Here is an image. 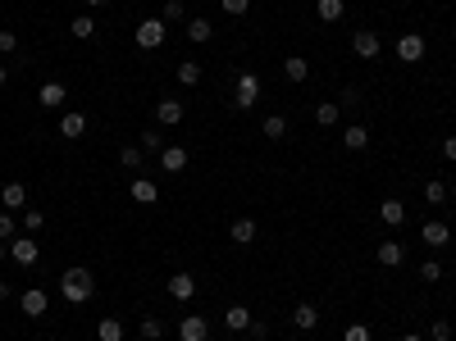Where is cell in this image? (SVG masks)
<instances>
[{
	"instance_id": "obj_43",
	"label": "cell",
	"mask_w": 456,
	"mask_h": 341,
	"mask_svg": "<svg viewBox=\"0 0 456 341\" xmlns=\"http://www.w3.org/2000/svg\"><path fill=\"white\" fill-rule=\"evenodd\" d=\"M443 155H448V160L456 164V136H448V141H443Z\"/></svg>"
},
{
	"instance_id": "obj_3",
	"label": "cell",
	"mask_w": 456,
	"mask_h": 341,
	"mask_svg": "<svg viewBox=\"0 0 456 341\" xmlns=\"http://www.w3.org/2000/svg\"><path fill=\"white\" fill-rule=\"evenodd\" d=\"M9 259H14L18 269H32L37 259H42V246H37L32 237H14L9 241Z\"/></svg>"
},
{
	"instance_id": "obj_16",
	"label": "cell",
	"mask_w": 456,
	"mask_h": 341,
	"mask_svg": "<svg viewBox=\"0 0 456 341\" xmlns=\"http://www.w3.org/2000/svg\"><path fill=\"white\" fill-rule=\"evenodd\" d=\"M315 14H319V23H338L347 14V0H315Z\"/></svg>"
},
{
	"instance_id": "obj_26",
	"label": "cell",
	"mask_w": 456,
	"mask_h": 341,
	"mask_svg": "<svg viewBox=\"0 0 456 341\" xmlns=\"http://www.w3.org/2000/svg\"><path fill=\"white\" fill-rule=\"evenodd\" d=\"M343 146H347V150H365V146H370V132H365L361 123H352V128L343 132Z\"/></svg>"
},
{
	"instance_id": "obj_44",
	"label": "cell",
	"mask_w": 456,
	"mask_h": 341,
	"mask_svg": "<svg viewBox=\"0 0 456 341\" xmlns=\"http://www.w3.org/2000/svg\"><path fill=\"white\" fill-rule=\"evenodd\" d=\"M5 300H9V282H0V305H5Z\"/></svg>"
},
{
	"instance_id": "obj_14",
	"label": "cell",
	"mask_w": 456,
	"mask_h": 341,
	"mask_svg": "<svg viewBox=\"0 0 456 341\" xmlns=\"http://www.w3.org/2000/svg\"><path fill=\"white\" fill-rule=\"evenodd\" d=\"M128 196L137 200V205H155L160 200V187H155L151 178H133V187H128Z\"/></svg>"
},
{
	"instance_id": "obj_21",
	"label": "cell",
	"mask_w": 456,
	"mask_h": 341,
	"mask_svg": "<svg viewBox=\"0 0 456 341\" xmlns=\"http://www.w3.org/2000/svg\"><path fill=\"white\" fill-rule=\"evenodd\" d=\"M123 333H128L123 319H101V323H96V337L101 341H123Z\"/></svg>"
},
{
	"instance_id": "obj_42",
	"label": "cell",
	"mask_w": 456,
	"mask_h": 341,
	"mask_svg": "<svg viewBox=\"0 0 456 341\" xmlns=\"http://www.w3.org/2000/svg\"><path fill=\"white\" fill-rule=\"evenodd\" d=\"M142 150H160V136H155V132H142Z\"/></svg>"
},
{
	"instance_id": "obj_1",
	"label": "cell",
	"mask_w": 456,
	"mask_h": 341,
	"mask_svg": "<svg viewBox=\"0 0 456 341\" xmlns=\"http://www.w3.org/2000/svg\"><path fill=\"white\" fill-rule=\"evenodd\" d=\"M60 296L73 300V305H82V300L96 296V278H92L87 269H64V278H60Z\"/></svg>"
},
{
	"instance_id": "obj_46",
	"label": "cell",
	"mask_w": 456,
	"mask_h": 341,
	"mask_svg": "<svg viewBox=\"0 0 456 341\" xmlns=\"http://www.w3.org/2000/svg\"><path fill=\"white\" fill-rule=\"evenodd\" d=\"M5 77H9V68H5V64H0V86H5Z\"/></svg>"
},
{
	"instance_id": "obj_24",
	"label": "cell",
	"mask_w": 456,
	"mask_h": 341,
	"mask_svg": "<svg viewBox=\"0 0 456 341\" xmlns=\"http://www.w3.org/2000/svg\"><path fill=\"white\" fill-rule=\"evenodd\" d=\"M260 132H265L269 141H283V136H288V119H283V114H269V119L260 123Z\"/></svg>"
},
{
	"instance_id": "obj_19",
	"label": "cell",
	"mask_w": 456,
	"mask_h": 341,
	"mask_svg": "<svg viewBox=\"0 0 456 341\" xmlns=\"http://www.w3.org/2000/svg\"><path fill=\"white\" fill-rule=\"evenodd\" d=\"M224 323H228V333H247V328H251V309L247 305H228Z\"/></svg>"
},
{
	"instance_id": "obj_31",
	"label": "cell",
	"mask_w": 456,
	"mask_h": 341,
	"mask_svg": "<svg viewBox=\"0 0 456 341\" xmlns=\"http://www.w3.org/2000/svg\"><path fill=\"white\" fill-rule=\"evenodd\" d=\"M137 333L147 337V341H160V337H164V323H160V319L151 314V319H142V328H137Z\"/></svg>"
},
{
	"instance_id": "obj_34",
	"label": "cell",
	"mask_w": 456,
	"mask_h": 341,
	"mask_svg": "<svg viewBox=\"0 0 456 341\" xmlns=\"http://www.w3.org/2000/svg\"><path fill=\"white\" fill-rule=\"evenodd\" d=\"M429 341H452V323L448 319H433L429 323Z\"/></svg>"
},
{
	"instance_id": "obj_41",
	"label": "cell",
	"mask_w": 456,
	"mask_h": 341,
	"mask_svg": "<svg viewBox=\"0 0 456 341\" xmlns=\"http://www.w3.org/2000/svg\"><path fill=\"white\" fill-rule=\"evenodd\" d=\"M164 18H169V23H178V18H183V0H169V5H164Z\"/></svg>"
},
{
	"instance_id": "obj_49",
	"label": "cell",
	"mask_w": 456,
	"mask_h": 341,
	"mask_svg": "<svg viewBox=\"0 0 456 341\" xmlns=\"http://www.w3.org/2000/svg\"><path fill=\"white\" fill-rule=\"evenodd\" d=\"M238 341H256V337H238Z\"/></svg>"
},
{
	"instance_id": "obj_40",
	"label": "cell",
	"mask_w": 456,
	"mask_h": 341,
	"mask_svg": "<svg viewBox=\"0 0 456 341\" xmlns=\"http://www.w3.org/2000/svg\"><path fill=\"white\" fill-rule=\"evenodd\" d=\"M0 241H14V214H0Z\"/></svg>"
},
{
	"instance_id": "obj_8",
	"label": "cell",
	"mask_w": 456,
	"mask_h": 341,
	"mask_svg": "<svg viewBox=\"0 0 456 341\" xmlns=\"http://www.w3.org/2000/svg\"><path fill=\"white\" fill-rule=\"evenodd\" d=\"M18 309H23L27 319H42L46 314V291L42 287H27L23 296H18Z\"/></svg>"
},
{
	"instance_id": "obj_39",
	"label": "cell",
	"mask_w": 456,
	"mask_h": 341,
	"mask_svg": "<svg viewBox=\"0 0 456 341\" xmlns=\"http://www.w3.org/2000/svg\"><path fill=\"white\" fill-rule=\"evenodd\" d=\"M343 341H370V328H365V323H352L343 333Z\"/></svg>"
},
{
	"instance_id": "obj_5",
	"label": "cell",
	"mask_w": 456,
	"mask_h": 341,
	"mask_svg": "<svg viewBox=\"0 0 456 341\" xmlns=\"http://www.w3.org/2000/svg\"><path fill=\"white\" fill-rule=\"evenodd\" d=\"M397 60H402V64H420L424 60V37L406 32L402 41H397Z\"/></svg>"
},
{
	"instance_id": "obj_22",
	"label": "cell",
	"mask_w": 456,
	"mask_h": 341,
	"mask_svg": "<svg viewBox=\"0 0 456 341\" xmlns=\"http://www.w3.org/2000/svg\"><path fill=\"white\" fill-rule=\"evenodd\" d=\"M292 323L302 328V333H310V328H319V309L315 305H297L292 309Z\"/></svg>"
},
{
	"instance_id": "obj_47",
	"label": "cell",
	"mask_w": 456,
	"mask_h": 341,
	"mask_svg": "<svg viewBox=\"0 0 456 341\" xmlns=\"http://www.w3.org/2000/svg\"><path fill=\"white\" fill-rule=\"evenodd\" d=\"M5 255H9V246H0V259H5Z\"/></svg>"
},
{
	"instance_id": "obj_38",
	"label": "cell",
	"mask_w": 456,
	"mask_h": 341,
	"mask_svg": "<svg viewBox=\"0 0 456 341\" xmlns=\"http://www.w3.org/2000/svg\"><path fill=\"white\" fill-rule=\"evenodd\" d=\"M219 5H224V14H233V18H242L251 9V0H219Z\"/></svg>"
},
{
	"instance_id": "obj_36",
	"label": "cell",
	"mask_w": 456,
	"mask_h": 341,
	"mask_svg": "<svg viewBox=\"0 0 456 341\" xmlns=\"http://www.w3.org/2000/svg\"><path fill=\"white\" fill-rule=\"evenodd\" d=\"M420 278L424 282H438L443 278V264H438V259H424V264H420Z\"/></svg>"
},
{
	"instance_id": "obj_4",
	"label": "cell",
	"mask_w": 456,
	"mask_h": 341,
	"mask_svg": "<svg viewBox=\"0 0 456 341\" xmlns=\"http://www.w3.org/2000/svg\"><path fill=\"white\" fill-rule=\"evenodd\" d=\"M256 101H260V77L256 73H242L238 77V91H233V105H238V110H251Z\"/></svg>"
},
{
	"instance_id": "obj_12",
	"label": "cell",
	"mask_w": 456,
	"mask_h": 341,
	"mask_svg": "<svg viewBox=\"0 0 456 341\" xmlns=\"http://www.w3.org/2000/svg\"><path fill=\"white\" fill-rule=\"evenodd\" d=\"M160 169L164 173H183L187 169V150H183V146H164L160 150Z\"/></svg>"
},
{
	"instance_id": "obj_15",
	"label": "cell",
	"mask_w": 456,
	"mask_h": 341,
	"mask_svg": "<svg viewBox=\"0 0 456 341\" xmlns=\"http://www.w3.org/2000/svg\"><path fill=\"white\" fill-rule=\"evenodd\" d=\"M0 200H5L9 214L23 210V205H27V187H23V182H5V187H0Z\"/></svg>"
},
{
	"instance_id": "obj_23",
	"label": "cell",
	"mask_w": 456,
	"mask_h": 341,
	"mask_svg": "<svg viewBox=\"0 0 456 341\" xmlns=\"http://www.w3.org/2000/svg\"><path fill=\"white\" fill-rule=\"evenodd\" d=\"M87 132V114H64V119H60V136H82Z\"/></svg>"
},
{
	"instance_id": "obj_9",
	"label": "cell",
	"mask_w": 456,
	"mask_h": 341,
	"mask_svg": "<svg viewBox=\"0 0 456 341\" xmlns=\"http://www.w3.org/2000/svg\"><path fill=\"white\" fill-rule=\"evenodd\" d=\"M155 123H160V128H173V123H183V105L169 101V96H164V101H155Z\"/></svg>"
},
{
	"instance_id": "obj_11",
	"label": "cell",
	"mask_w": 456,
	"mask_h": 341,
	"mask_svg": "<svg viewBox=\"0 0 456 341\" xmlns=\"http://www.w3.org/2000/svg\"><path fill=\"white\" fill-rule=\"evenodd\" d=\"M420 237H424V246H448V241H452V228H448V223H438V219H429L420 228Z\"/></svg>"
},
{
	"instance_id": "obj_45",
	"label": "cell",
	"mask_w": 456,
	"mask_h": 341,
	"mask_svg": "<svg viewBox=\"0 0 456 341\" xmlns=\"http://www.w3.org/2000/svg\"><path fill=\"white\" fill-rule=\"evenodd\" d=\"M402 341H429V337H420V333H406Z\"/></svg>"
},
{
	"instance_id": "obj_13",
	"label": "cell",
	"mask_w": 456,
	"mask_h": 341,
	"mask_svg": "<svg viewBox=\"0 0 456 341\" xmlns=\"http://www.w3.org/2000/svg\"><path fill=\"white\" fill-rule=\"evenodd\" d=\"M169 296L173 300H192L197 296V278H192V273H173L169 278Z\"/></svg>"
},
{
	"instance_id": "obj_10",
	"label": "cell",
	"mask_w": 456,
	"mask_h": 341,
	"mask_svg": "<svg viewBox=\"0 0 456 341\" xmlns=\"http://www.w3.org/2000/svg\"><path fill=\"white\" fill-rule=\"evenodd\" d=\"M374 259H379L383 269H397L406 259V250H402V241H379V246H374Z\"/></svg>"
},
{
	"instance_id": "obj_37",
	"label": "cell",
	"mask_w": 456,
	"mask_h": 341,
	"mask_svg": "<svg viewBox=\"0 0 456 341\" xmlns=\"http://www.w3.org/2000/svg\"><path fill=\"white\" fill-rule=\"evenodd\" d=\"M14 51H18V37L9 27H0V55H14Z\"/></svg>"
},
{
	"instance_id": "obj_35",
	"label": "cell",
	"mask_w": 456,
	"mask_h": 341,
	"mask_svg": "<svg viewBox=\"0 0 456 341\" xmlns=\"http://www.w3.org/2000/svg\"><path fill=\"white\" fill-rule=\"evenodd\" d=\"M23 228H27V232H42V228H46V214H42V210H27V214H23Z\"/></svg>"
},
{
	"instance_id": "obj_30",
	"label": "cell",
	"mask_w": 456,
	"mask_h": 341,
	"mask_svg": "<svg viewBox=\"0 0 456 341\" xmlns=\"http://www.w3.org/2000/svg\"><path fill=\"white\" fill-rule=\"evenodd\" d=\"M178 82H183V86H197V82H201V64H197V60L178 64Z\"/></svg>"
},
{
	"instance_id": "obj_27",
	"label": "cell",
	"mask_w": 456,
	"mask_h": 341,
	"mask_svg": "<svg viewBox=\"0 0 456 341\" xmlns=\"http://www.w3.org/2000/svg\"><path fill=\"white\" fill-rule=\"evenodd\" d=\"M379 219L397 228V223H406V205H402V200H383V205H379Z\"/></svg>"
},
{
	"instance_id": "obj_48",
	"label": "cell",
	"mask_w": 456,
	"mask_h": 341,
	"mask_svg": "<svg viewBox=\"0 0 456 341\" xmlns=\"http://www.w3.org/2000/svg\"><path fill=\"white\" fill-rule=\"evenodd\" d=\"M87 5H105V0H87Z\"/></svg>"
},
{
	"instance_id": "obj_50",
	"label": "cell",
	"mask_w": 456,
	"mask_h": 341,
	"mask_svg": "<svg viewBox=\"0 0 456 341\" xmlns=\"http://www.w3.org/2000/svg\"><path fill=\"white\" fill-rule=\"evenodd\" d=\"M452 341H456V337H452Z\"/></svg>"
},
{
	"instance_id": "obj_25",
	"label": "cell",
	"mask_w": 456,
	"mask_h": 341,
	"mask_svg": "<svg viewBox=\"0 0 456 341\" xmlns=\"http://www.w3.org/2000/svg\"><path fill=\"white\" fill-rule=\"evenodd\" d=\"M69 32L78 37V41H92V37H96V18L92 14H78L73 23H69Z\"/></svg>"
},
{
	"instance_id": "obj_28",
	"label": "cell",
	"mask_w": 456,
	"mask_h": 341,
	"mask_svg": "<svg viewBox=\"0 0 456 341\" xmlns=\"http://www.w3.org/2000/svg\"><path fill=\"white\" fill-rule=\"evenodd\" d=\"M338 110H343L338 101H319V110H315V123H319V128H333V123H338Z\"/></svg>"
},
{
	"instance_id": "obj_29",
	"label": "cell",
	"mask_w": 456,
	"mask_h": 341,
	"mask_svg": "<svg viewBox=\"0 0 456 341\" xmlns=\"http://www.w3.org/2000/svg\"><path fill=\"white\" fill-rule=\"evenodd\" d=\"M187 37H192V41H210V37H215L210 18H187Z\"/></svg>"
},
{
	"instance_id": "obj_18",
	"label": "cell",
	"mask_w": 456,
	"mask_h": 341,
	"mask_svg": "<svg viewBox=\"0 0 456 341\" xmlns=\"http://www.w3.org/2000/svg\"><path fill=\"white\" fill-rule=\"evenodd\" d=\"M64 96H69V91H64V82H46L42 91H37V101H42L46 110H60V105H64Z\"/></svg>"
},
{
	"instance_id": "obj_32",
	"label": "cell",
	"mask_w": 456,
	"mask_h": 341,
	"mask_svg": "<svg viewBox=\"0 0 456 341\" xmlns=\"http://www.w3.org/2000/svg\"><path fill=\"white\" fill-rule=\"evenodd\" d=\"M119 164H123V169H142V146H123Z\"/></svg>"
},
{
	"instance_id": "obj_2",
	"label": "cell",
	"mask_w": 456,
	"mask_h": 341,
	"mask_svg": "<svg viewBox=\"0 0 456 341\" xmlns=\"http://www.w3.org/2000/svg\"><path fill=\"white\" fill-rule=\"evenodd\" d=\"M164 32H169V27H164V18H142L133 37H137L142 51H160V46H164Z\"/></svg>"
},
{
	"instance_id": "obj_17",
	"label": "cell",
	"mask_w": 456,
	"mask_h": 341,
	"mask_svg": "<svg viewBox=\"0 0 456 341\" xmlns=\"http://www.w3.org/2000/svg\"><path fill=\"white\" fill-rule=\"evenodd\" d=\"M228 237L238 241V246H251V241H256V223H251V219H233L228 223Z\"/></svg>"
},
{
	"instance_id": "obj_20",
	"label": "cell",
	"mask_w": 456,
	"mask_h": 341,
	"mask_svg": "<svg viewBox=\"0 0 456 341\" xmlns=\"http://www.w3.org/2000/svg\"><path fill=\"white\" fill-rule=\"evenodd\" d=\"M283 77H288V82H306V77H310V64L302 60V55H288V60H283Z\"/></svg>"
},
{
	"instance_id": "obj_33",
	"label": "cell",
	"mask_w": 456,
	"mask_h": 341,
	"mask_svg": "<svg viewBox=\"0 0 456 341\" xmlns=\"http://www.w3.org/2000/svg\"><path fill=\"white\" fill-rule=\"evenodd\" d=\"M424 200H429V205H443V200H448V182H438V178H433L429 187H424Z\"/></svg>"
},
{
	"instance_id": "obj_6",
	"label": "cell",
	"mask_w": 456,
	"mask_h": 341,
	"mask_svg": "<svg viewBox=\"0 0 456 341\" xmlns=\"http://www.w3.org/2000/svg\"><path fill=\"white\" fill-rule=\"evenodd\" d=\"M352 51L361 55V60H379V32H370V27H361V32L352 37Z\"/></svg>"
},
{
	"instance_id": "obj_7",
	"label": "cell",
	"mask_w": 456,
	"mask_h": 341,
	"mask_svg": "<svg viewBox=\"0 0 456 341\" xmlns=\"http://www.w3.org/2000/svg\"><path fill=\"white\" fill-rule=\"evenodd\" d=\"M206 337H210V323H206V319H197V314L178 319V341H206Z\"/></svg>"
}]
</instances>
